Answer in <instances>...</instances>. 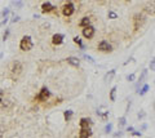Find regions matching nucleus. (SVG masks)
I'll return each instance as SVG.
<instances>
[{"mask_svg":"<svg viewBox=\"0 0 155 138\" xmlns=\"http://www.w3.org/2000/svg\"><path fill=\"white\" fill-rule=\"evenodd\" d=\"M72 115H74V111H72V110H67V111L63 112V117H65L66 121H70L71 117H72Z\"/></svg>","mask_w":155,"mask_h":138,"instance_id":"obj_16","label":"nucleus"},{"mask_svg":"<svg viewBox=\"0 0 155 138\" xmlns=\"http://www.w3.org/2000/svg\"><path fill=\"white\" fill-rule=\"evenodd\" d=\"M125 123H127V119H125V116H122V117H119V121H118V124H119V127H124V125H125Z\"/></svg>","mask_w":155,"mask_h":138,"instance_id":"obj_24","label":"nucleus"},{"mask_svg":"<svg viewBox=\"0 0 155 138\" xmlns=\"http://www.w3.org/2000/svg\"><path fill=\"white\" fill-rule=\"evenodd\" d=\"M134 77H136L134 74H131V75L127 76V80H128V81H133V80H134Z\"/></svg>","mask_w":155,"mask_h":138,"instance_id":"obj_28","label":"nucleus"},{"mask_svg":"<svg viewBox=\"0 0 155 138\" xmlns=\"http://www.w3.org/2000/svg\"><path fill=\"white\" fill-rule=\"evenodd\" d=\"M67 62H69L71 66H74V67H79L80 66V59L76 58V57H69L67 58Z\"/></svg>","mask_w":155,"mask_h":138,"instance_id":"obj_13","label":"nucleus"},{"mask_svg":"<svg viewBox=\"0 0 155 138\" xmlns=\"http://www.w3.org/2000/svg\"><path fill=\"white\" fill-rule=\"evenodd\" d=\"M145 116V112L144 111H141V112H138V119H142Z\"/></svg>","mask_w":155,"mask_h":138,"instance_id":"obj_32","label":"nucleus"},{"mask_svg":"<svg viewBox=\"0 0 155 138\" xmlns=\"http://www.w3.org/2000/svg\"><path fill=\"white\" fill-rule=\"evenodd\" d=\"M131 133H132V136H133V137H141V136H142V133H141V132H136V130L131 132Z\"/></svg>","mask_w":155,"mask_h":138,"instance_id":"obj_29","label":"nucleus"},{"mask_svg":"<svg viewBox=\"0 0 155 138\" xmlns=\"http://www.w3.org/2000/svg\"><path fill=\"white\" fill-rule=\"evenodd\" d=\"M3 96H4V92L0 89V102H1V99H3Z\"/></svg>","mask_w":155,"mask_h":138,"instance_id":"obj_35","label":"nucleus"},{"mask_svg":"<svg viewBox=\"0 0 155 138\" xmlns=\"http://www.w3.org/2000/svg\"><path fill=\"white\" fill-rule=\"evenodd\" d=\"M54 9H56V7L52 5L49 1H45L43 3V5H42V12L43 13H49V12H53Z\"/></svg>","mask_w":155,"mask_h":138,"instance_id":"obj_11","label":"nucleus"},{"mask_svg":"<svg viewBox=\"0 0 155 138\" xmlns=\"http://www.w3.org/2000/svg\"><path fill=\"white\" fill-rule=\"evenodd\" d=\"M63 39H65V35L63 34H54L52 38V43L54 45H61L63 43Z\"/></svg>","mask_w":155,"mask_h":138,"instance_id":"obj_10","label":"nucleus"},{"mask_svg":"<svg viewBox=\"0 0 155 138\" xmlns=\"http://www.w3.org/2000/svg\"><path fill=\"white\" fill-rule=\"evenodd\" d=\"M74 41L80 47V49H84V48H85V47H84V44L81 43V39L79 38V36H75V38H74Z\"/></svg>","mask_w":155,"mask_h":138,"instance_id":"obj_20","label":"nucleus"},{"mask_svg":"<svg viewBox=\"0 0 155 138\" xmlns=\"http://www.w3.org/2000/svg\"><path fill=\"white\" fill-rule=\"evenodd\" d=\"M149 89H150V85H149V84H144V86L138 90V94H140V96H145V94L147 93Z\"/></svg>","mask_w":155,"mask_h":138,"instance_id":"obj_17","label":"nucleus"},{"mask_svg":"<svg viewBox=\"0 0 155 138\" xmlns=\"http://www.w3.org/2000/svg\"><path fill=\"white\" fill-rule=\"evenodd\" d=\"M18 21H20V17H18V16H16V17L12 20V22H18Z\"/></svg>","mask_w":155,"mask_h":138,"instance_id":"obj_34","label":"nucleus"},{"mask_svg":"<svg viewBox=\"0 0 155 138\" xmlns=\"http://www.w3.org/2000/svg\"><path fill=\"white\" fill-rule=\"evenodd\" d=\"M11 72L13 74V75H20V74L22 72V63L20 61L12 62V65H11Z\"/></svg>","mask_w":155,"mask_h":138,"instance_id":"obj_6","label":"nucleus"},{"mask_svg":"<svg viewBox=\"0 0 155 138\" xmlns=\"http://www.w3.org/2000/svg\"><path fill=\"white\" fill-rule=\"evenodd\" d=\"M111 130H112V124H111V123L106 124V127H105V133H106V134H109Z\"/></svg>","mask_w":155,"mask_h":138,"instance_id":"obj_23","label":"nucleus"},{"mask_svg":"<svg viewBox=\"0 0 155 138\" xmlns=\"http://www.w3.org/2000/svg\"><path fill=\"white\" fill-rule=\"evenodd\" d=\"M8 36H9V29H7V30H5V32H4V35H3V40L5 41V40L8 39Z\"/></svg>","mask_w":155,"mask_h":138,"instance_id":"obj_27","label":"nucleus"},{"mask_svg":"<svg viewBox=\"0 0 155 138\" xmlns=\"http://www.w3.org/2000/svg\"><path fill=\"white\" fill-rule=\"evenodd\" d=\"M107 16H109V18H110V20H116V18H118V14H116L115 12H112V11H109Z\"/></svg>","mask_w":155,"mask_h":138,"instance_id":"obj_21","label":"nucleus"},{"mask_svg":"<svg viewBox=\"0 0 155 138\" xmlns=\"http://www.w3.org/2000/svg\"><path fill=\"white\" fill-rule=\"evenodd\" d=\"M150 70H153V71H155V57L150 61Z\"/></svg>","mask_w":155,"mask_h":138,"instance_id":"obj_26","label":"nucleus"},{"mask_svg":"<svg viewBox=\"0 0 155 138\" xmlns=\"http://www.w3.org/2000/svg\"><path fill=\"white\" fill-rule=\"evenodd\" d=\"M8 14H9V8H5V9L1 12V16H3V17H7Z\"/></svg>","mask_w":155,"mask_h":138,"instance_id":"obj_30","label":"nucleus"},{"mask_svg":"<svg viewBox=\"0 0 155 138\" xmlns=\"http://www.w3.org/2000/svg\"><path fill=\"white\" fill-rule=\"evenodd\" d=\"M115 72H116L115 68H112V70H110V72H107L106 76H105V83H110V81L112 80L114 75H115Z\"/></svg>","mask_w":155,"mask_h":138,"instance_id":"obj_14","label":"nucleus"},{"mask_svg":"<svg viewBox=\"0 0 155 138\" xmlns=\"http://www.w3.org/2000/svg\"><path fill=\"white\" fill-rule=\"evenodd\" d=\"M92 134H93V132L90 129V127L89 128H80V133H79L80 138H89V137H92Z\"/></svg>","mask_w":155,"mask_h":138,"instance_id":"obj_9","label":"nucleus"},{"mask_svg":"<svg viewBox=\"0 0 155 138\" xmlns=\"http://www.w3.org/2000/svg\"><path fill=\"white\" fill-rule=\"evenodd\" d=\"M153 8H154L153 5H147L146 8H145V12L150 13V14H155V9H153Z\"/></svg>","mask_w":155,"mask_h":138,"instance_id":"obj_22","label":"nucleus"},{"mask_svg":"<svg viewBox=\"0 0 155 138\" xmlns=\"http://www.w3.org/2000/svg\"><path fill=\"white\" fill-rule=\"evenodd\" d=\"M79 125H80V128H89L92 125V120L89 117H83V119H80Z\"/></svg>","mask_w":155,"mask_h":138,"instance_id":"obj_12","label":"nucleus"},{"mask_svg":"<svg viewBox=\"0 0 155 138\" xmlns=\"http://www.w3.org/2000/svg\"><path fill=\"white\" fill-rule=\"evenodd\" d=\"M34 47V43L33 40H31L30 36H23V38L21 39L20 41V49L23 50V52H26V50H31Z\"/></svg>","mask_w":155,"mask_h":138,"instance_id":"obj_1","label":"nucleus"},{"mask_svg":"<svg viewBox=\"0 0 155 138\" xmlns=\"http://www.w3.org/2000/svg\"><path fill=\"white\" fill-rule=\"evenodd\" d=\"M144 23H145V17L142 14H136L133 17V30L134 31H137Z\"/></svg>","mask_w":155,"mask_h":138,"instance_id":"obj_3","label":"nucleus"},{"mask_svg":"<svg viewBox=\"0 0 155 138\" xmlns=\"http://www.w3.org/2000/svg\"><path fill=\"white\" fill-rule=\"evenodd\" d=\"M74 12H75V5L72 4L71 1H67L63 4V7H62V13H63V16L65 17H70L74 14Z\"/></svg>","mask_w":155,"mask_h":138,"instance_id":"obj_2","label":"nucleus"},{"mask_svg":"<svg viewBox=\"0 0 155 138\" xmlns=\"http://www.w3.org/2000/svg\"><path fill=\"white\" fill-rule=\"evenodd\" d=\"M97 115L102 121H106L109 119V110L106 108V106H101L97 108Z\"/></svg>","mask_w":155,"mask_h":138,"instance_id":"obj_4","label":"nucleus"},{"mask_svg":"<svg viewBox=\"0 0 155 138\" xmlns=\"http://www.w3.org/2000/svg\"><path fill=\"white\" fill-rule=\"evenodd\" d=\"M89 25H90V18L89 17L81 18V21L79 22V26L80 27H87V26H89Z\"/></svg>","mask_w":155,"mask_h":138,"instance_id":"obj_15","label":"nucleus"},{"mask_svg":"<svg viewBox=\"0 0 155 138\" xmlns=\"http://www.w3.org/2000/svg\"><path fill=\"white\" fill-rule=\"evenodd\" d=\"M154 108H155V103H154Z\"/></svg>","mask_w":155,"mask_h":138,"instance_id":"obj_38","label":"nucleus"},{"mask_svg":"<svg viewBox=\"0 0 155 138\" xmlns=\"http://www.w3.org/2000/svg\"><path fill=\"white\" fill-rule=\"evenodd\" d=\"M127 130H128V132H133L134 128H133V127H128V128H127Z\"/></svg>","mask_w":155,"mask_h":138,"instance_id":"obj_36","label":"nucleus"},{"mask_svg":"<svg viewBox=\"0 0 155 138\" xmlns=\"http://www.w3.org/2000/svg\"><path fill=\"white\" fill-rule=\"evenodd\" d=\"M83 57L87 59V61H88V62H90V63H93V65H94V63H96V61H94V59L92 58V57H90V56H88V54H83Z\"/></svg>","mask_w":155,"mask_h":138,"instance_id":"obj_25","label":"nucleus"},{"mask_svg":"<svg viewBox=\"0 0 155 138\" xmlns=\"http://www.w3.org/2000/svg\"><path fill=\"white\" fill-rule=\"evenodd\" d=\"M12 4H13V5H16V7H18V8L22 7V1H13Z\"/></svg>","mask_w":155,"mask_h":138,"instance_id":"obj_31","label":"nucleus"},{"mask_svg":"<svg viewBox=\"0 0 155 138\" xmlns=\"http://www.w3.org/2000/svg\"><path fill=\"white\" fill-rule=\"evenodd\" d=\"M146 75H147V70L145 68V70H142V74H141V76H140V79H138V85L144 83V79L146 77ZM138 85H137V86H138Z\"/></svg>","mask_w":155,"mask_h":138,"instance_id":"obj_19","label":"nucleus"},{"mask_svg":"<svg viewBox=\"0 0 155 138\" xmlns=\"http://www.w3.org/2000/svg\"><path fill=\"white\" fill-rule=\"evenodd\" d=\"M98 50L100 52H103V53H109V52H111V45L109 44V41L106 40H102V41H100V44H98Z\"/></svg>","mask_w":155,"mask_h":138,"instance_id":"obj_7","label":"nucleus"},{"mask_svg":"<svg viewBox=\"0 0 155 138\" xmlns=\"http://www.w3.org/2000/svg\"><path fill=\"white\" fill-rule=\"evenodd\" d=\"M7 22H8V16H7V17H4V20H3V22H1L0 25H5Z\"/></svg>","mask_w":155,"mask_h":138,"instance_id":"obj_33","label":"nucleus"},{"mask_svg":"<svg viewBox=\"0 0 155 138\" xmlns=\"http://www.w3.org/2000/svg\"><path fill=\"white\" fill-rule=\"evenodd\" d=\"M114 137H122V133L118 132V133H115V134H114Z\"/></svg>","mask_w":155,"mask_h":138,"instance_id":"obj_37","label":"nucleus"},{"mask_svg":"<svg viewBox=\"0 0 155 138\" xmlns=\"http://www.w3.org/2000/svg\"><path fill=\"white\" fill-rule=\"evenodd\" d=\"M49 96H51V92H49V89L48 88H42V90L39 92V94H38V98L39 101H47L48 98H49Z\"/></svg>","mask_w":155,"mask_h":138,"instance_id":"obj_8","label":"nucleus"},{"mask_svg":"<svg viewBox=\"0 0 155 138\" xmlns=\"http://www.w3.org/2000/svg\"><path fill=\"white\" fill-rule=\"evenodd\" d=\"M116 89H118L116 86H112L110 90V101H112V102L116 99Z\"/></svg>","mask_w":155,"mask_h":138,"instance_id":"obj_18","label":"nucleus"},{"mask_svg":"<svg viewBox=\"0 0 155 138\" xmlns=\"http://www.w3.org/2000/svg\"><path fill=\"white\" fill-rule=\"evenodd\" d=\"M96 34V29L93 26H87V27H83V36L85 39H92Z\"/></svg>","mask_w":155,"mask_h":138,"instance_id":"obj_5","label":"nucleus"}]
</instances>
